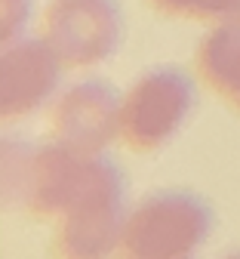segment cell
<instances>
[{"label": "cell", "mask_w": 240, "mask_h": 259, "mask_svg": "<svg viewBox=\"0 0 240 259\" xmlns=\"http://www.w3.org/2000/svg\"><path fill=\"white\" fill-rule=\"evenodd\" d=\"M194 71L225 105L240 111V22L213 25L200 37Z\"/></svg>", "instance_id": "cell-8"}, {"label": "cell", "mask_w": 240, "mask_h": 259, "mask_svg": "<svg viewBox=\"0 0 240 259\" xmlns=\"http://www.w3.org/2000/svg\"><path fill=\"white\" fill-rule=\"evenodd\" d=\"M65 62L53 44L40 37H16L0 50V111L4 120H19L40 111L59 90Z\"/></svg>", "instance_id": "cell-6"}, {"label": "cell", "mask_w": 240, "mask_h": 259, "mask_svg": "<svg viewBox=\"0 0 240 259\" xmlns=\"http://www.w3.org/2000/svg\"><path fill=\"white\" fill-rule=\"evenodd\" d=\"M216 225L213 207L194 191L160 188L129 207L120 253L129 259H188Z\"/></svg>", "instance_id": "cell-2"}, {"label": "cell", "mask_w": 240, "mask_h": 259, "mask_svg": "<svg viewBox=\"0 0 240 259\" xmlns=\"http://www.w3.org/2000/svg\"><path fill=\"white\" fill-rule=\"evenodd\" d=\"M40 34L68 71L95 68L123 44V7L120 0H50Z\"/></svg>", "instance_id": "cell-4"}, {"label": "cell", "mask_w": 240, "mask_h": 259, "mask_svg": "<svg viewBox=\"0 0 240 259\" xmlns=\"http://www.w3.org/2000/svg\"><path fill=\"white\" fill-rule=\"evenodd\" d=\"M120 105L123 93H117L108 80H77L56 96L50 108V133L56 142L74 151L102 154L120 139Z\"/></svg>", "instance_id": "cell-5"}, {"label": "cell", "mask_w": 240, "mask_h": 259, "mask_svg": "<svg viewBox=\"0 0 240 259\" xmlns=\"http://www.w3.org/2000/svg\"><path fill=\"white\" fill-rule=\"evenodd\" d=\"M148 7L166 19L197 25H231L240 22V0H148Z\"/></svg>", "instance_id": "cell-9"}, {"label": "cell", "mask_w": 240, "mask_h": 259, "mask_svg": "<svg viewBox=\"0 0 240 259\" xmlns=\"http://www.w3.org/2000/svg\"><path fill=\"white\" fill-rule=\"evenodd\" d=\"M197 108V83L179 65H154L135 77L120 105V142L135 154H154L179 136Z\"/></svg>", "instance_id": "cell-3"}, {"label": "cell", "mask_w": 240, "mask_h": 259, "mask_svg": "<svg viewBox=\"0 0 240 259\" xmlns=\"http://www.w3.org/2000/svg\"><path fill=\"white\" fill-rule=\"evenodd\" d=\"M31 151H34V145L25 139H4V198H7V204H19V198H22Z\"/></svg>", "instance_id": "cell-10"}, {"label": "cell", "mask_w": 240, "mask_h": 259, "mask_svg": "<svg viewBox=\"0 0 240 259\" xmlns=\"http://www.w3.org/2000/svg\"><path fill=\"white\" fill-rule=\"evenodd\" d=\"M126 179L108 151L89 157L83 185L53 222V250L68 259H102L123 247L126 232Z\"/></svg>", "instance_id": "cell-1"}, {"label": "cell", "mask_w": 240, "mask_h": 259, "mask_svg": "<svg viewBox=\"0 0 240 259\" xmlns=\"http://www.w3.org/2000/svg\"><path fill=\"white\" fill-rule=\"evenodd\" d=\"M89 157L92 154L74 151L56 139L34 145L19 204L34 219L56 222L62 216V210L71 204L77 188L83 185V176L89 170Z\"/></svg>", "instance_id": "cell-7"}, {"label": "cell", "mask_w": 240, "mask_h": 259, "mask_svg": "<svg viewBox=\"0 0 240 259\" xmlns=\"http://www.w3.org/2000/svg\"><path fill=\"white\" fill-rule=\"evenodd\" d=\"M34 16V0H0V40L10 44L25 37Z\"/></svg>", "instance_id": "cell-11"}]
</instances>
